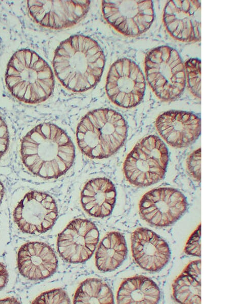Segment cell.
Here are the masks:
<instances>
[{
  "label": "cell",
  "instance_id": "cell-14",
  "mask_svg": "<svg viewBox=\"0 0 230 304\" xmlns=\"http://www.w3.org/2000/svg\"><path fill=\"white\" fill-rule=\"evenodd\" d=\"M156 129L170 146L186 147L201 134V119L196 115L182 111H169L160 115L155 121Z\"/></svg>",
  "mask_w": 230,
  "mask_h": 304
},
{
  "label": "cell",
  "instance_id": "cell-23",
  "mask_svg": "<svg viewBox=\"0 0 230 304\" xmlns=\"http://www.w3.org/2000/svg\"><path fill=\"white\" fill-rule=\"evenodd\" d=\"M33 303H70V299L61 288L54 289L42 293L38 295Z\"/></svg>",
  "mask_w": 230,
  "mask_h": 304
},
{
  "label": "cell",
  "instance_id": "cell-24",
  "mask_svg": "<svg viewBox=\"0 0 230 304\" xmlns=\"http://www.w3.org/2000/svg\"><path fill=\"white\" fill-rule=\"evenodd\" d=\"M201 229L200 224L188 239L184 249V251L187 254L201 256Z\"/></svg>",
  "mask_w": 230,
  "mask_h": 304
},
{
  "label": "cell",
  "instance_id": "cell-15",
  "mask_svg": "<svg viewBox=\"0 0 230 304\" xmlns=\"http://www.w3.org/2000/svg\"><path fill=\"white\" fill-rule=\"evenodd\" d=\"M131 242L134 260L146 271L158 272L170 259L171 252L168 244L150 229L137 228L131 234Z\"/></svg>",
  "mask_w": 230,
  "mask_h": 304
},
{
  "label": "cell",
  "instance_id": "cell-4",
  "mask_svg": "<svg viewBox=\"0 0 230 304\" xmlns=\"http://www.w3.org/2000/svg\"><path fill=\"white\" fill-rule=\"evenodd\" d=\"M127 135L126 122L121 114L108 108L87 113L79 122L76 140L81 151L93 159H103L114 154Z\"/></svg>",
  "mask_w": 230,
  "mask_h": 304
},
{
  "label": "cell",
  "instance_id": "cell-17",
  "mask_svg": "<svg viewBox=\"0 0 230 304\" xmlns=\"http://www.w3.org/2000/svg\"><path fill=\"white\" fill-rule=\"evenodd\" d=\"M117 192L113 183L104 177L96 178L87 181L81 193V203L89 215L104 218L112 212Z\"/></svg>",
  "mask_w": 230,
  "mask_h": 304
},
{
  "label": "cell",
  "instance_id": "cell-20",
  "mask_svg": "<svg viewBox=\"0 0 230 304\" xmlns=\"http://www.w3.org/2000/svg\"><path fill=\"white\" fill-rule=\"evenodd\" d=\"M201 262L190 263L172 285L173 296L180 303H201Z\"/></svg>",
  "mask_w": 230,
  "mask_h": 304
},
{
  "label": "cell",
  "instance_id": "cell-6",
  "mask_svg": "<svg viewBox=\"0 0 230 304\" xmlns=\"http://www.w3.org/2000/svg\"><path fill=\"white\" fill-rule=\"evenodd\" d=\"M168 160V151L164 142L156 136L149 135L140 140L127 155L123 172L132 185L148 186L164 178Z\"/></svg>",
  "mask_w": 230,
  "mask_h": 304
},
{
  "label": "cell",
  "instance_id": "cell-18",
  "mask_svg": "<svg viewBox=\"0 0 230 304\" xmlns=\"http://www.w3.org/2000/svg\"><path fill=\"white\" fill-rule=\"evenodd\" d=\"M117 302L120 304L157 303L160 290L151 279L143 275L125 278L121 284L117 294Z\"/></svg>",
  "mask_w": 230,
  "mask_h": 304
},
{
  "label": "cell",
  "instance_id": "cell-2",
  "mask_svg": "<svg viewBox=\"0 0 230 304\" xmlns=\"http://www.w3.org/2000/svg\"><path fill=\"white\" fill-rule=\"evenodd\" d=\"M105 63L104 52L94 39L77 34L63 41L53 60L55 74L67 89L82 92L100 81Z\"/></svg>",
  "mask_w": 230,
  "mask_h": 304
},
{
  "label": "cell",
  "instance_id": "cell-1",
  "mask_svg": "<svg viewBox=\"0 0 230 304\" xmlns=\"http://www.w3.org/2000/svg\"><path fill=\"white\" fill-rule=\"evenodd\" d=\"M21 162L30 173L50 180L64 175L72 166L75 157L73 141L61 127L44 122L29 131L21 139Z\"/></svg>",
  "mask_w": 230,
  "mask_h": 304
},
{
  "label": "cell",
  "instance_id": "cell-12",
  "mask_svg": "<svg viewBox=\"0 0 230 304\" xmlns=\"http://www.w3.org/2000/svg\"><path fill=\"white\" fill-rule=\"evenodd\" d=\"M89 1H29L28 9L39 25L52 29H63L80 22L87 13Z\"/></svg>",
  "mask_w": 230,
  "mask_h": 304
},
{
  "label": "cell",
  "instance_id": "cell-9",
  "mask_svg": "<svg viewBox=\"0 0 230 304\" xmlns=\"http://www.w3.org/2000/svg\"><path fill=\"white\" fill-rule=\"evenodd\" d=\"M102 10L109 25L129 36H136L146 31L154 18L151 1H104Z\"/></svg>",
  "mask_w": 230,
  "mask_h": 304
},
{
  "label": "cell",
  "instance_id": "cell-11",
  "mask_svg": "<svg viewBox=\"0 0 230 304\" xmlns=\"http://www.w3.org/2000/svg\"><path fill=\"white\" fill-rule=\"evenodd\" d=\"M99 240V232L94 223L87 219H75L58 235L57 251L67 263H83L92 256Z\"/></svg>",
  "mask_w": 230,
  "mask_h": 304
},
{
  "label": "cell",
  "instance_id": "cell-5",
  "mask_svg": "<svg viewBox=\"0 0 230 304\" xmlns=\"http://www.w3.org/2000/svg\"><path fill=\"white\" fill-rule=\"evenodd\" d=\"M148 84L156 95L164 101L177 99L186 83L185 68L178 52L162 46L150 51L145 61Z\"/></svg>",
  "mask_w": 230,
  "mask_h": 304
},
{
  "label": "cell",
  "instance_id": "cell-3",
  "mask_svg": "<svg viewBox=\"0 0 230 304\" xmlns=\"http://www.w3.org/2000/svg\"><path fill=\"white\" fill-rule=\"evenodd\" d=\"M5 81L12 96L29 104L45 101L54 88L51 68L43 59L29 49L19 50L13 54L7 65Z\"/></svg>",
  "mask_w": 230,
  "mask_h": 304
},
{
  "label": "cell",
  "instance_id": "cell-21",
  "mask_svg": "<svg viewBox=\"0 0 230 304\" xmlns=\"http://www.w3.org/2000/svg\"><path fill=\"white\" fill-rule=\"evenodd\" d=\"M74 303H113L112 292L102 280L89 278L82 281L73 298Z\"/></svg>",
  "mask_w": 230,
  "mask_h": 304
},
{
  "label": "cell",
  "instance_id": "cell-27",
  "mask_svg": "<svg viewBox=\"0 0 230 304\" xmlns=\"http://www.w3.org/2000/svg\"><path fill=\"white\" fill-rule=\"evenodd\" d=\"M8 272L5 266L0 262V290L4 288L8 281Z\"/></svg>",
  "mask_w": 230,
  "mask_h": 304
},
{
  "label": "cell",
  "instance_id": "cell-16",
  "mask_svg": "<svg viewBox=\"0 0 230 304\" xmlns=\"http://www.w3.org/2000/svg\"><path fill=\"white\" fill-rule=\"evenodd\" d=\"M17 268L20 274L31 280L47 279L58 267L57 256L53 249L41 242H30L18 250Z\"/></svg>",
  "mask_w": 230,
  "mask_h": 304
},
{
  "label": "cell",
  "instance_id": "cell-19",
  "mask_svg": "<svg viewBox=\"0 0 230 304\" xmlns=\"http://www.w3.org/2000/svg\"><path fill=\"white\" fill-rule=\"evenodd\" d=\"M127 247L124 235L117 231L108 232L99 243L95 253V264L102 272L112 271L126 259Z\"/></svg>",
  "mask_w": 230,
  "mask_h": 304
},
{
  "label": "cell",
  "instance_id": "cell-26",
  "mask_svg": "<svg viewBox=\"0 0 230 304\" xmlns=\"http://www.w3.org/2000/svg\"><path fill=\"white\" fill-rule=\"evenodd\" d=\"M9 146V132L8 126L0 116V159L7 153Z\"/></svg>",
  "mask_w": 230,
  "mask_h": 304
},
{
  "label": "cell",
  "instance_id": "cell-10",
  "mask_svg": "<svg viewBox=\"0 0 230 304\" xmlns=\"http://www.w3.org/2000/svg\"><path fill=\"white\" fill-rule=\"evenodd\" d=\"M188 203L178 190L170 187L152 189L142 197L139 214L149 224L156 227L170 226L186 212Z\"/></svg>",
  "mask_w": 230,
  "mask_h": 304
},
{
  "label": "cell",
  "instance_id": "cell-8",
  "mask_svg": "<svg viewBox=\"0 0 230 304\" xmlns=\"http://www.w3.org/2000/svg\"><path fill=\"white\" fill-rule=\"evenodd\" d=\"M13 216L22 232L38 235L52 228L57 219L58 208L51 196L32 190L27 192L18 202Z\"/></svg>",
  "mask_w": 230,
  "mask_h": 304
},
{
  "label": "cell",
  "instance_id": "cell-28",
  "mask_svg": "<svg viewBox=\"0 0 230 304\" xmlns=\"http://www.w3.org/2000/svg\"><path fill=\"white\" fill-rule=\"evenodd\" d=\"M4 195V186L0 181V204L1 203Z\"/></svg>",
  "mask_w": 230,
  "mask_h": 304
},
{
  "label": "cell",
  "instance_id": "cell-22",
  "mask_svg": "<svg viewBox=\"0 0 230 304\" xmlns=\"http://www.w3.org/2000/svg\"><path fill=\"white\" fill-rule=\"evenodd\" d=\"M201 61L196 58H191L185 63V71L188 86L191 93L201 99Z\"/></svg>",
  "mask_w": 230,
  "mask_h": 304
},
{
  "label": "cell",
  "instance_id": "cell-7",
  "mask_svg": "<svg viewBox=\"0 0 230 304\" xmlns=\"http://www.w3.org/2000/svg\"><path fill=\"white\" fill-rule=\"evenodd\" d=\"M105 88L107 95L112 103L121 107L131 108L138 105L143 99L146 81L138 65L124 58L111 66Z\"/></svg>",
  "mask_w": 230,
  "mask_h": 304
},
{
  "label": "cell",
  "instance_id": "cell-13",
  "mask_svg": "<svg viewBox=\"0 0 230 304\" xmlns=\"http://www.w3.org/2000/svg\"><path fill=\"white\" fill-rule=\"evenodd\" d=\"M201 12L199 1H169L164 9V23L175 39L198 41L201 39Z\"/></svg>",
  "mask_w": 230,
  "mask_h": 304
},
{
  "label": "cell",
  "instance_id": "cell-25",
  "mask_svg": "<svg viewBox=\"0 0 230 304\" xmlns=\"http://www.w3.org/2000/svg\"><path fill=\"white\" fill-rule=\"evenodd\" d=\"M201 148L195 150L188 158L187 168L190 174L197 181L201 182Z\"/></svg>",
  "mask_w": 230,
  "mask_h": 304
}]
</instances>
